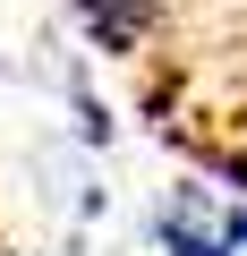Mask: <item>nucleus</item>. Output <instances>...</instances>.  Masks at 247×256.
Instances as JSON below:
<instances>
[{"instance_id":"f257e3e1","label":"nucleus","mask_w":247,"mask_h":256,"mask_svg":"<svg viewBox=\"0 0 247 256\" xmlns=\"http://www.w3.org/2000/svg\"><path fill=\"white\" fill-rule=\"evenodd\" d=\"M77 18L94 26L102 52H145V34L171 18V0H77Z\"/></svg>"},{"instance_id":"f03ea898","label":"nucleus","mask_w":247,"mask_h":256,"mask_svg":"<svg viewBox=\"0 0 247 256\" xmlns=\"http://www.w3.org/2000/svg\"><path fill=\"white\" fill-rule=\"evenodd\" d=\"M162 248H171V256H222V239L196 230V196H179V205L162 214Z\"/></svg>"},{"instance_id":"7ed1b4c3","label":"nucleus","mask_w":247,"mask_h":256,"mask_svg":"<svg viewBox=\"0 0 247 256\" xmlns=\"http://www.w3.org/2000/svg\"><path fill=\"white\" fill-rule=\"evenodd\" d=\"M230 248H247V214H230V230H222V256Z\"/></svg>"}]
</instances>
